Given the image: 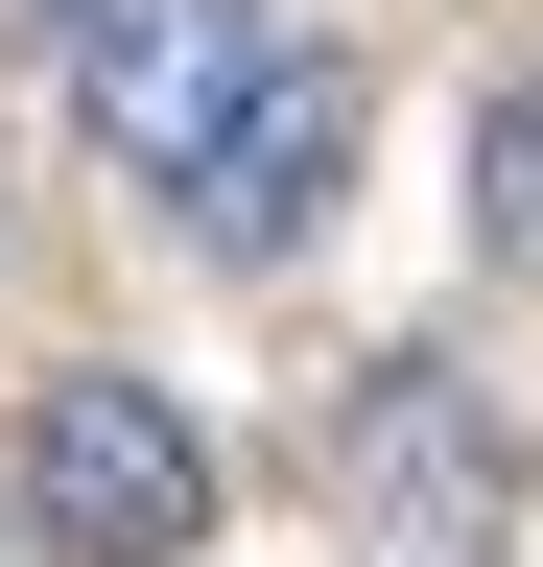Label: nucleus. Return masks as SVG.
Wrapping results in <instances>:
<instances>
[{
  "label": "nucleus",
  "instance_id": "obj_5",
  "mask_svg": "<svg viewBox=\"0 0 543 567\" xmlns=\"http://www.w3.org/2000/svg\"><path fill=\"white\" fill-rule=\"evenodd\" d=\"M472 260H543V71L472 118Z\"/></svg>",
  "mask_w": 543,
  "mask_h": 567
},
{
  "label": "nucleus",
  "instance_id": "obj_1",
  "mask_svg": "<svg viewBox=\"0 0 543 567\" xmlns=\"http://www.w3.org/2000/svg\"><path fill=\"white\" fill-rule=\"evenodd\" d=\"M24 544L48 567H189L213 544V425L166 379H118V354H72L24 402Z\"/></svg>",
  "mask_w": 543,
  "mask_h": 567
},
{
  "label": "nucleus",
  "instance_id": "obj_2",
  "mask_svg": "<svg viewBox=\"0 0 543 567\" xmlns=\"http://www.w3.org/2000/svg\"><path fill=\"white\" fill-rule=\"evenodd\" d=\"M260 0H72V118H95V166L118 189H189L213 142L260 118Z\"/></svg>",
  "mask_w": 543,
  "mask_h": 567
},
{
  "label": "nucleus",
  "instance_id": "obj_3",
  "mask_svg": "<svg viewBox=\"0 0 543 567\" xmlns=\"http://www.w3.org/2000/svg\"><path fill=\"white\" fill-rule=\"evenodd\" d=\"M331 189H355V71H331V48H284V71H260V118H237L166 213H189L213 260H307V213H331Z\"/></svg>",
  "mask_w": 543,
  "mask_h": 567
},
{
  "label": "nucleus",
  "instance_id": "obj_4",
  "mask_svg": "<svg viewBox=\"0 0 543 567\" xmlns=\"http://www.w3.org/2000/svg\"><path fill=\"white\" fill-rule=\"evenodd\" d=\"M331 473L401 496V520H472V496H497V425L449 402V354H378V379L331 402Z\"/></svg>",
  "mask_w": 543,
  "mask_h": 567
}]
</instances>
